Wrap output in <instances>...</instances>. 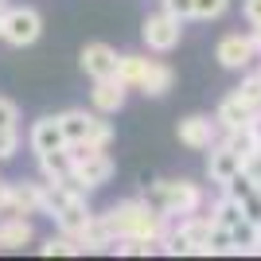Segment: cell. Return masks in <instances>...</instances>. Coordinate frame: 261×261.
<instances>
[{
  "mask_svg": "<svg viewBox=\"0 0 261 261\" xmlns=\"http://www.w3.org/2000/svg\"><path fill=\"white\" fill-rule=\"evenodd\" d=\"M4 8H8V0H0V12H4Z\"/></svg>",
  "mask_w": 261,
  "mask_h": 261,
  "instance_id": "obj_34",
  "label": "cell"
},
{
  "mask_svg": "<svg viewBox=\"0 0 261 261\" xmlns=\"http://www.w3.org/2000/svg\"><path fill=\"white\" fill-rule=\"evenodd\" d=\"M106 222L113 226L117 238H152V242H164V234H168V215H160L156 207H148L144 199H125V203H117V207H109Z\"/></svg>",
  "mask_w": 261,
  "mask_h": 261,
  "instance_id": "obj_1",
  "label": "cell"
},
{
  "mask_svg": "<svg viewBox=\"0 0 261 261\" xmlns=\"http://www.w3.org/2000/svg\"><path fill=\"white\" fill-rule=\"evenodd\" d=\"M8 215H43V184L20 179L12 184V207Z\"/></svg>",
  "mask_w": 261,
  "mask_h": 261,
  "instance_id": "obj_16",
  "label": "cell"
},
{
  "mask_svg": "<svg viewBox=\"0 0 261 261\" xmlns=\"http://www.w3.org/2000/svg\"><path fill=\"white\" fill-rule=\"evenodd\" d=\"M253 113H257V109H253L250 101H242L238 94H230V98L218 101L215 121H218V129H222V133H230V129H246V125L253 121Z\"/></svg>",
  "mask_w": 261,
  "mask_h": 261,
  "instance_id": "obj_15",
  "label": "cell"
},
{
  "mask_svg": "<svg viewBox=\"0 0 261 261\" xmlns=\"http://www.w3.org/2000/svg\"><path fill=\"white\" fill-rule=\"evenodd\" d=\"M28 144H32V152L35 156H43V152H55V148H66V133L63 125H59V117H39L32 125V133H28Z\"/></svg>",
  "mask_w": 261,
  "mask_h": 261,
  "instance_id": "obj_14",
  "label": "cell"
},
{
  "mask_svg": "<svg viewBox=\"0 0 261 261\" xmlns=\"http://www.w3.org/2000/svg\"><path fill=\"white\" fill-rule=\"evenodd\" d=\"M207 250H211V253H238V246H234V230L218 226V222H211V238H207Z\"/></svg>",
  "mask_w": 261,
  "mask_h": 261,
  "instance_id": "obj_22",
  "label": "cell"
},
{
  "mask_svg": "<svg viewBox=\"0 0 261 261\" xmlns=\"http://www.w3.org/2000/svg\"><path fill=\"white\" fill-rule=\"evenodd\" d=\"M253 47H257V55H261V28H253Z\"/></svg>",
  "mask_w": 261,
  "mask_h": 261,
  "instance_id": "obj_33",
  "label": "cell"
},
{
  "mask_svg": "<svg viewBox=\"0 0 261 261\" xmlns=\"http://www.w3.org/2000/svg\"><path fill=\"white\" fill-rule=\"evenodd\" d=\"M32 238H35V230L28 222V215H4V222H0V246L4 250H20Z\"/></svg>",
  "mask_w": 261,
  "mask_h": 261,
  "instance_id": "obj_19",
  "label": "cell"
},
{
  "mask_svg": "<svg viewBox=\"0 0 261 261\" xmlns=\"http://www.w3.org/2000/svg\"><path fill=\"white\" fill-rule=\"evenodd\" d=\"M215 59L226 70H250L253 59H261L257 47H253V35H222L215 47Z\"/></svg>",
  "mask_w": 261,
  "mask_h": 261,
  "instance_id": "obj_9",
  "label": "cell"
},
{
  "mask_svg": "<svg viewBox=\"0 0 261 261\" xmlns=\"http://www.w3.org/2000/svg\"><path fill=\"white\" fill-rule=\"evenodd\" d=\"M211 238V218H179V226L172 234H164V250L168 253H211L207 250Z\"/></svg>",
  "mask_w": 261,
  "mask_h": 261,
  "instance_id": "obj_8",
  "label": "cell"
},
{
  "mask_svg": "<svg viewBox=\"0 0 261 261\" xmlns=\"http://www.w3.org/2000/svg\"><path fill=\"white\" fill-rule=\"evenodd\" d=\"M242 12H246V20L253 28H261V0H242Z\"/></svg>",
  "mask_w": 261,
  "mask_h": 261,
  "instance_id": "obj_30",
  "label": "cell"
},
{
  "mask_svg": "<svg viewBox=\"0 0 261 261\" xmlns=\"http://www.w3.org/2000/svg\"><path fill=\"white\" fill-rule=\"evenodd\" d=\"M211 222L234 230V226H242V222H246V211H242V203H234L230 195H222V199L215 203V211H211Z\"/></svg>",
  "mask_w": 261,
  "mask_h": 261,
  "instance_id": "obj_20",
  "label": "cell"
},
{
  "mask_svg": "<svg viewBox=\"0 0 261 261\" xmlns=\"http://www.w3.org/2000/svg\"><path fill=\"white\" fill-rule=\"evenodd\" d=\"M70 156H74V187L78 191H94V187L109 184L113 175V160L106 156V148H86V144H66Z\"/></svg>",
  "mask_w": 261,
  "mask_h": 261,
  "instance_id": "obj_5",
  "label": "cell"
},
{
  "mask_svg": "<svg viewBox=\"0 0 261 261\" xmlns=\"http://www.w3.org/2000/svg\"><path fill=\"white\" fill-rule=\"evenodd\" d=\"M242 172H246V175L253 179V184L261 187V148H253V152L246 156V160H242Z\"/></svg>",
  "mask_w": 261,
  "mask_h": 261,
  "instance_id": "obj_28",
  "label": "cell"
},
{
  "mask_svg": "<svg viewBox=\"0 0 261 261\" xmlns=\"http://www.w3.org/2000/svg\"><path fill=\"white\" fill-rule=\"evenodd\" d=\"M230 0H195V20H222Z\"/></svg>",
  "mask_w": 261,
  "mask_h": 261,
  "instance_id": "obj_25",
  "label": "cell"
},
{
  "mask_svg": "<svg viewBox=\"0 0 261 261\" xmlns=\"http://www.w3.org/2000/svg\"><path fill=\"white\" fill-rule=\"evenodd\" d=\"M141 39H144V47H148V51L168 55V51H175V47H179V39H184V20H179V16H172L168 8H164V12H152V16L144 20V28H141Z\"/></svg>",
  "mask_w": 261,
  "mask_h": 261,
  "instance_id": "obj_7",
  "label": "cell"
},
{
  "mask_svg": "<svg viewBox=\"0 0 261 261\" xmlns=\"http://www.w3.org/2000/svg\"><path fill=\"white\" fill-rule=\"evenodd\" d=\"M160 242H152V238H117L113 242V250L117 253H125V257H144V253H152Z\"/></svg>",
  "mask_w": 261,
  "mask_h": 261,
  "instance_id": "obj_24",
  "label": "cell"
},
{
  "mask_svg": "<svg viewBox=\"0 0 261 261\" xmlns=\"http://www.w3.org/2000/svg\"><path fill=\"white\" fill-rule=\"evenodd\" d=\"M144 203L168 218H187L203 207V187L191 184V179H160L144 191Z\"/></svg>",
  "mask_w": 261,
  "mask_h": 261,
  "instance_id": "obj_3",
  "label": "cell"
},
{
  "mask_svg": "<svg viewBox=\"0 0 261 261\" xmlns=\"http://www.w3.org/2000/svg\"><path fill=\"white\" fill-rule=\"evenodd\" d=\"M242 101H250L253 109H261V70H253V74H242L238 90H234Z\"/></svg>",
  "mask_w": 261,
  "mask_h": 261,
  "instance_id": "obj_23",
  "label": "cell"
},
{
  "mask_svg": "<svg viewBox=\"0 0 261 261\" xmlns=\"http://www.w3.org/2000/svg\"><path fill=\"white\" fill-rule=\"evenodd\" d=\"M43 35V16L28 4H8L4 8V23H0V39L8 47H32Z\"/></svg>",
  "mask_w": 261,
  "mask_h": 261,
  "instance_id": "obj_6",
  "label": "cell"
},
{
  "mask_svg": "<svg viewBox=\"0 0 261 261\" xmlns=\"http://www.w3.org/2000/svg\"><path fill=\"white\" fill-rule=\"evenodd\" d=\"M238 172H242V152H234L226 141H222V144L215 141L207 148V175H211V184L222 187V184H230Z\"/></svg>",
  "mask_w": 261,
  "mask_h": 261,
  "instance_id": "obj_11",
  "label": "cell"
},
{
  "mask_svg": "<svg viewBox=\"0 0 261 261\" xmlns=\"http://www.w3.org/2000/svg\"><path fill=\"white\" fill-rule=\"evenodd\" d=\"M117 78L129 90H141L148 98H164L175 82L172 66L160 63V59H144V55H121L117 59Z\"/></svg>",
  "mask_w": 261,
  "mask_h": 261,
  "instance_id": "obj_2",
  "label": "cell"
},
{
  "mask_svg": "<svg viewBox=\"0 0 261 261\" xmlns=\"http://www.w3.org/2000/svg\"><path fill=\"white\" fill-rule=\"evenodd\" d=\"M39 253L43 257H74V253H82V242L74 234H59V238H47L39 246Z\"/></svg>",
  "mask_w": 261,
  "mask_h": 261,
  "instance_id": "obj_21",
  "label": "cell"
},
{
  "mask_svg": "<svg viewBox=\"0 0 261 261\" xmlns=\"http://www.w3.org/2000/svg\"><path fill=\"white\" fill-rule=\"evenodd\" d=\"M175 133H179V144L195 148V152H207L211 144L218 141V121L203 117V113H191V117H184L175 125Z\"/></svg>",
  "mask_w": 261,
  "mask_h": 261,
  "instance_id": "obj_10",
  "label": "cell"
},
{
  "mask_svg": "<svg viewBox=\"0 0 261 261\" xmlns=\"http://www.w3.org/2000/svg\"><path fill=\"white\" fill-rule=\"evenodd\" d=\"M0 250H4V246H0Z\"/></svg>",
  "mask_w": 261,
  "mask_h": 261,
  "instance_id": "obj_36",
  "label": "cell"
},
{
  "mask_svg": "<svg viewBox=\"0 0 261 261\" xmlns=\"http://www.w3.org/2000/svg\"><path fill=\"white\" fill-rule=\"evenodd\" d=\"M59 125L66 133V144H86V148H106L113 141V129L109 121L98 117V109L86 113V109H63L59 113Z\"/></svg>",
  "mask_w": 261,
  "mask_h": 261,
  "instance_id": "obj_4",
  "label": "cell"
},
{
  "mask_svg": "<svg viewBox=\"0 0 261 261\" xmlns=\"http://www.w3.org/2000/svg\"><path fill=\"white\" fill-rule=\"evenodd\" d=\"M250 133H253V141L261 144V109H257V113H253V121H250Z\"/></svg>",
  "mask_w": 261,
  "mask_h": 261,
  "instance_id": "obj_32",
  "label": "cell"
},
{
  "mask_svg": "<svg viewBox=\"0 0 261 261\" xmlns=\"http://www.w3.org/2000/svg\"><path fill=\"white\" fill-rule=\"evenodd\" d=\"M4 129H20V106L12 98H0V133Z\"/></svg>",
  "mask_w": 261,
  "mask_h": 261,
  "instance_id": "obj_26",
  "label": "cell"
},
{
  "mask_svg": "<svg viewBox=\"0 0 261 261\" xmlns=\"http://www.w3.org/2000/svg\"><path fill=\"white\" fill-rule=\"evenodd\" d=\"M8 207H12V184L0 179V215H8Z\"/></svg>",
  "mask_w": 261,
  "mask_h": 261,
  "instance_id": "obj_31",
  "label": "cell"
},
{
  "mask_svg": "<svg viewBox=\"0 0 261 261\" xmlns=\"http://www.w3.org/2000/svg\"><path fill=\"white\" fill-rule=\"evenodd\" d=\"M39 172H43L47 184H66V179L74 175V156H70V148L43 152V156H39Z\"/></svg>",
  "mask_w": 261,
  "mask_h": 261,
  "instance_id": "obj_17",
  "label": "cell"
},
{
  "mask_svg": "<svg viewBox=\"0 0 261 261\" xmlns=\"http://www.w3.org/2000/svg\"><path fill=\"white\" fill-rule=\"evenodd\" d=\"M0 23H4V12H0Z\"/></svg>",
  "mask_w": 261,
  "mask_h": 261,
  "instance_id": "obj_35",
  "label": "cell"
},
{
  "mask_svg": "<svg viewBox=\"0 0 261 261\" xmlns=\"http://www.w3.org/2000/svg\"><path fill=\"white\" fill-rule=\"evenodd\" d=\"M117 59L121 55L109 43H86L82 55H78V66H82V74H90V78H109V74H117Z\"/></svg>",
  "mask_w": 261,
  "mask_h": 261,
  "instance_id": "obj_13",
  "label": "cell"
},
{
  "mask_svg": "<svg viewBox=\"0 0 261 261\" xmlns=\"http://www.w3.org/2000/svg\"><path fill=\"white\" fill-rule=\"evenodd\" d=\"M164 8L179 20H187V16H195V0H164Z\"/></svg>",
  "mask_w": 261,
  "mask_h": 261,
  "instance_id": "obj_29",
  "label": "cell"
},
{
  "mask_svg": "<svg viewBox=\"0 0 261 261\" xmlns=\"http://www.w3.org/2000/svg\"><path fill=\"white\" fill-rule=\"evenodd\" d=\"M78 242H82V250L98 253V250H113V242H117V234H113V226L106 222V215H94L86 222V230L78 234Z\"/></svg>",
  "mask_w": 261,
  "mask_h": 261,
  "instance_id": "obj_18",
  "label": "cell"
},
{
  "mask_svg": "<svg viewBox=\"0 0 261 261\" xmlns=\"http://www.w3.org/2000/svg\"><path fill=\"white\" fill-rule=\"evenodd\" d=\"M20 152V129H4L0 133V160H12Z\"/></svg>",
  "mask_w": 261,
  "mask_h": 261,
  "instance_id": "obj_27",
  "label": "cell"
},
{
  "mask_svg": "<svg viewBox=\"0 0 261 261\" xmlns=\"http://www.w3.org/2000/svg\"><path fill=\"white\" fill-rule=\"evenodd\" d=\"M125 98H129V86H125L117 74H109V78H94L90 101H94V109H98L101 117H109V113L125 109Z\"/></svg>",
  "mask_w": 261,
  "mask_h": 261,
  "instance_id": "obj_12",
  "label": "cell"
}]
</instances>
